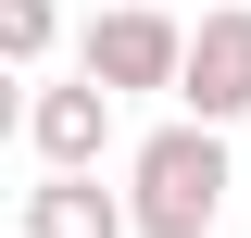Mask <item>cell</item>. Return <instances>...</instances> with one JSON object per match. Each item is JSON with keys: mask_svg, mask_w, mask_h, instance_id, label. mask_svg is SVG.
<instances>
[{"mask_svg": "<svg viewBox=\"0 0 251 238\" xmlns=\"http://www.w3.org/2000/svg\"><path fill=\"white\" fill-rule=\"evenodd\" d=\"M214 201H226V150L214 138H151L138 150V226L151 238H201Z\"/></svg>", "mask_w": 251, "mask_h": 238, "instance_id": "obj_1", "label": "cell"}, {"mask_svg": "<svg viewBox=\"0 0 251 238\" xmlns=\"http://www.w3.org/2000/svg\"><path fill=\"white\" fill-rule=\"evenodd\" d=\"M188 100H201V113H239V100H251V13H214V25H201Z\"/></svg>", "mask_w": 251, "mask_h": 238, "instance_id": "obj_2", "label": "cell"}, {"mask_svg": "<svg viewBox=\"0 0 251 238\" xmlns=\"http://www.w3.org/2000/svg\"><path fill=\"white\" fill-rule=\"evenodd\" d=\"M88 63H100V75H126V88H151L163 63H176V25H163V13H113V25L88 38Z\"/></svg>", "mask_w": 251, "mask_h": 238, "instance_id": "obj_3", "label": "cell"}, {"mask_svg": "<svg viewBox=\"0 0 251 238\" xmlns=\"http://www.w3.org/2000/svg\"><path fill=\"white\" fill-rule=\"evenodd\" d=\"M38 150H50V163L100 150V100H88V88H50V100H38Z\"/></svg>", "mask_w": 251, "mask_h": 238, "instance_id": "obj_4", "label": "cell"}, {"mask_svg": "<svg viewBox=\"0 0 251 238\" xmlns=\"http://www.w3.org/2000/svg\"><path fill=\"white\" fill-rule=\"evenodd\" d=\"M25 238H113V201H100V188H38Z\"/></svg>", "mask_w": 251, "mask_h": 238, "instance_id": "obj_5", "label": "cell"}, {"mask_svg": "<svg viewBox=\"0 0 251 238\" xmlns=\"http://www.w3.org/2000/svg\"><path fill=\"white\" fill-rule=\"evenodd\" d=\"M0 38H13V50H38V38H50V13H38V0H0Z\"/></svg>", "mask_w": 251, "mask_h": 238, "instance_id": "obj_6", "label": "cell"}]
</instances>
